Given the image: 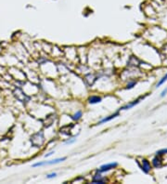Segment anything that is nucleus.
Here are the masks:
<instances>
[{"label":"nucleus","instance_id":"obj_13","mask_svg":"<svg viewBox=\"0 0 167 184\" xmlns=\"http://www.w3.org/2000/svg\"><path fill=\"white\" fill-rule=\"evenodd\" d=\"M57 176H58V174H57L56 172H53V173H50V174H48V175H47V179H54V178H56Z\"/></svg>","mask_w":167,"mask_h":184},{"label":"nucleus","instance_id":"obj_8","mask_svg":"<svg viewBox=\"0 0 167 184\" xmlns=\"http://www.w3.org/2000/svg\"><path fill=\"white\" fill-rule=\"evenodd\" d=\"M82 117H83V112H82L81 110H78V111H76L72 115V119L73 120L74 122H78Z\"/></svg>","mask_w":167,"mask_h":184},{"label":"nucleus","instance_id":"obj_12","mask_svg":"<svg viewBox=\"0 0 167 184\" xmlns=\"http://www.w3.org/2000/svg\"><path fill=\"white\" fill-rule=\"evenodd\" d=\"M167 154V148H164V149H161L156 152V155H160V156H163V155Z\"/></svg>","mask_w":167,"mask_h":184},{"label":"nucleus","instance_id":"obj_5","mask_svg":"<svg viewBox=\"0 0 167 184\" xmlns=\"http://www.w3.org/2000/svg\"><path fill=\"white\" fill-rule=\"evenodd\" d=\"M118 116H120V112H115L114 114L106 116V117H104L103 119H101L100 121H98V125H102V124H105V123H107V122H110V121H112V119L118 117Z\"/></svg>","mask_w":167,"mask_h":184},{"label":"nucleus","instance_id":"obj_1","mask_svg":"<svg viewBox=\"0 0 167 184\" xmlns=\"http://www.w3.org/2000/svg\"><path fill=\"white\" fill-rule=\"evenodd\" d=\"M67 157H61V158H56V159H52V160L49 161H43V162H38L34 164L32 167H44V165H56L59 164V163H61L63 161H65Z\"/></svg>","mask_w":167,"mask_h":184},{"label":"nucleus","instance_id":"obj_3","mask_svg":"<svg viewBox=\"0 0 167 184\" xmlns=\"http://www.w3.org/2000/svg\"><path fill=\"white\" fill-rule=\"evenodd\" d=\"M118 167V163L116 162H112V163H108V164H104L99 167L98 169L96 170V172L98 173H104V172H108L110 170H112V169L116 168Z\"/></svg>","mask_w":167,"mask_h":184},{"label":"nucleus","instance_id":"obj_9","mask_svg":"<svg viewBox=\"0 0 167 184\" xmlns=\"http://www.w3.org/2000/svg\"><path fill=\"white\" fill-rule=\"evenodd\" d=\"M166 81H167V73H166L165 75L162 77L161 79L159 80V82H158L157 84H156V87H157V88H158V87H160L162 86V85L164 84V83L166 82Z\"/></svg>","mask_w":167,"mask_h":184},{"label":"nucleus","instance_id":"obj_7","mask_svg":"<svg viewBox=\"0 0 167 184\" xmlns=\"http://www.w3.org/2000/svg\"><path fill=\"white\" fill-rule=\"evenodd\" d=\"M88 103L90 104H97V103H100L102 101V98L98 95H92V96L88 97L87 99Z\"/></svg>","mask_w":167,"mask_h":184},{"label":"nucleus","instance_id":"obj_4","mask_svg":"<svg viewBox=\"0 0 167 184\" xmlns=\"http://www.w3.org/2000/svg\"><path fill=\"white\" fill-rule=\"evenodd\" d=\"M151 165L154 168H161L162 167V158L160 155H155L151 160Z\"/></svg>","mask_w":167,"mask_h":184},{"label":"nucleus","instance_id":"obj_2","mask_svg":"<svg viewBox=\"0 0 167 184\" xmlns=\"http://www.w3.org/2000/svg\"><path fill=\"white\" fill-rule=\"evenodd\" d=\"M137 165H138V167H140L141 170L145 173V174H150L151 169H152V165H150V161H149L148 159H146V158L141 159L140 162L137 161Z\"/></svg>","mask_w":167,"mask_h":184},{"label":"nucleus","instance_id":"obj_6","mask_svg":"<svg viewBox=\"0 0 167 184\" xmlns=\"http://www.w3.org/2000/svg\"><path fill=\"white\" fill-rule=\"evenodd\" d=\"M142 99H144V97H140V98L137 99V100L133 101L132 102H130V103H128V104H126V105L123 106V107H121V108H120V111H126V110H129V109H131V108H133L134 106H136L137 104L139 103L140 101L142 100Z\"/></svg>","mask_w":167,"mask_h":184},{"label":"nucleus","instance_id":"obj_10","mask_svg":"<svg viewBox=\"0 0 167 184\" xmlns=\"http://www.w3.org/2000/svg\"><path fill=\"white\" fill-rule=\"evenodd\" d=\"M137 80H130L128 81V83L126 84V89H131V88H133L135 86L137 85Z\"/></svg>","mask_w":167,"mask_h":184},{"label":"nucleus","instance_id":"obj_15","mask_svg":"<svg viewBox=\"0 0 167 184\" xmlns=\"http://www.w3.org/2000/svg\"><path fill=\"white\" fill-rule=\"evenodd\" d=\"M53 154H55V152H54V151H51V152H49L48 154H47L45 155V157H49V156H51V155H52Z\"/></svg>","mask_w":167,"mask_h":184},{"label":"nucleus","instance_id":"obj_14","mask_svg":"<svg viewBox=\"0 0 167 184\" xmlns=\"http://www.w3.org/2000/svg\"><path fill=\"white\" fill-rule=\"evenodd\" d=\"M166 95H167V87H165L164 89H163V90L161 92V95H160V97L163 98V97H165Z\"/></svg>","mask_w":167,"mask_h":184},{"label":"nucleus","instance_id":"obj_11","mask_svg":"<svg viewBox=\"0 0 167 184\" xmlns=\"http://www.w3.org/2000/svg\"><path fill=\"white\" fill-rule=\"evenodd\" d=\"M77 136H78V135L74 136L73 138H69V139H67V140L64 141V144H65V145H70V144H73V143H74V142H75V141H76Z\"/></svg>","mask_w":167,"mask_h":184}]
</instances>
